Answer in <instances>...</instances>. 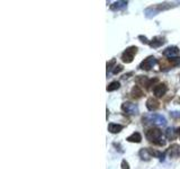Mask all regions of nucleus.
<instances>
[{
    "label": "nucleus",
    "instance_id": "f257e3e1",
    "mask_svg": "<svg viewBox=\"0 0 180 169\" xmlns=\"http://www.w3.org/2000/svg\"><path fill=\"white\" fill-rule=\"evenodd\" d=\"M143 123L145 124H153V125H166L167 120L163 117L162 115L159 114H150L143 117Z\"/></svg>",
    "mask_w": 180,
    "mask_h": 169
},
{
    "label": "nucleus",
    "instance_id": "f03ea898",
    "mask_svg": "<svg viewBox=\"0 0 180 169\" xmlns=\"http://www.w3.org/2000/svg\"><path fill=\"white\" fill-rule=\"evenodd\" d=\"M146 139L151 141V142H153L155 143L157 141L159 140H161V136H162V131L158 129V127H153V129H150L149 131H146Z\"/></svg>",
    "mask_w": 180,
    "mask_h": 169
},
{
    "label": "nucleus",
    "instance_id": "7ed1b4c3",
    "mask_svg": "<svg viewBox=\"0 0 180 169\" xmlns=\"http://www.w3.org/2000/svg\"><path fill=\"white\" fill-rule=\"evenodd\" d=\"M137 53V47L136 46H129V49H126L124 53L122 54V61L125 63H131L133 61L134 55Z\"/></svg>",
    "mask_w": 180,
    "mask_h": 169
},
{
    "label": "nucleus",
    "instance_id": "20e7f679",
    "mask_svg": "<svg viewBox=\"0 0 180 169\" xmlns=\"http://www.w3.org/2000/svg\"><path fill=\"white\" fill-rule=\"evenodd\" d=\"M122 110H124L126 114H129V115H137L138 114V107L137 105L133 104V103H123V105H122Z\"/></svg>",
    "mask_w": 180,
    "mask_h": 169
},
{
    "label": "nucleus",
    "instance_id": "39448f33",
    "mask_svg": "<svg viewBox=\"0 0 180 169\" xmlns=\"http://www.w3.org/2000/svg\"><path fill=\"white\" fill-rule=\"evenodd\" d=\"M155 63H157V59H155L154 56H149V58H146L144 61H142L141 62V64H140V69L149 71V70H151L152 68L154 67Z\"/></svg>",
    "mask_w": 180,
    "mask_h": 169
},
{
    "label": "nucleus",
    "instance_id": "423d86ee",
    "mask_svg": "<svg viewBox=\"0 0 180 169\" xmlns=\"http://www.w3.org/2000/svg\"><path fill=\"white\" fill-rule=\"evenodd\" d=\"M180 53V50L177 46H169L163 51V55L167 56L169 59H173V58H178Z\"/></svg>",
    "mask_w": 180,
    "mask_h": 169
},
{
    "label": "nucleus",
    "instance_id": "0eeeda50",
    "mask_svg": "<svg viewBox=\"0 0 180 169\" xmlns=\"http://www.w3.org/2000/svg\"><path fill=\"white\" fill-rule=\"evenodd\" d=\"M168 90V87L166 84H157L154 88H153V94H154L157 97H162L166 95Z\"/></svg>",
    "mask_w": 180,
    "mask_h": 169
},
{
    "label": "nucleus",
    "instance_id": "6e6552de",
    "mask_svg": "<svg viewBox=\"0 0 180 169\" xmlns=\"http://www.w3.org/2000/svg\"><path fill=\"white\" fill-rule=\"evenodd\" d=\"M146 107H147V110H149L153 112V110H157L159 107H160V103H159L155 98L151 97L146 100Z\"/></svg>",
    "mask_w": 180,
    "mask_h": 169
},
{
    "label": "nucleus",
    "instance_id": "1a4fd4ad",
    "mask_svg": "<svg viewBox=\"0 0 180 169\" xmlns=\"http://www.w3.org/2000/svg\"><path fill=\"white\" fill-rule=\"evenodd\" d=\"M167 153L170 158H177L180 156V145L178 144H172L170 148L168 149Z\"/></svg>",
    "mask_w": 180,
    "mask_h": 169
},
{
    "label": "nucleus",
    "instance_id": "9d476101",
    "mask_svg": "<svg viewBox=\"0 0 180 169\" xmlns=\"http://www.w3.org/2000/svg\"><path fill=\"white\" fill-rule=\"evenodd\" d=\"M166 43V40H164V37H162V36H155V37L152 38V41H151L149 44H150L151 47H154V49H157V47H160L161 45H163Z\"/></svg>",
    "mask_w": 180,
    "mask_h": 169
},
{
    "label": "nucleus",
    "instance_id": "9b49d317",
    "mask_svg": "<svg viewBox=\"0 0 180 169\" xmlns=\"http://www.w3.org/2000/svg\"><path fill=\"white\" fill-rule=\"evenodd\" d=\"M123 125H120V124H116V123H110L109 125H108V131L110 132V133H119L122 130H123Z\"/></svg>",
    "mask_w": 180,
    "mask_h": 169
},
{
    "label": "nucleus",
    "instance_id": "f8f14e48",
    "mask_svg": "<svg viewBox=\"0 0 180 169\" xmlns=\"http://www.w3.org/2000/svg\"><path fill=\"white\" fill-rule=\"evenodd\" d=\"M126 140H127L129 142H135V143H140V142L142 141V135L140 134L138 132H134L133 134L129 135V136Z\"/></svg>",
    "mask_w": 180,
    "mask_h": 169
},
{
    "label": "nucleus",
    "instance_id": "ddd939ff",
    "mask_svg": "<svg viewBox=\"0 0 180 169\" xmlns=\"http://www.w3.org/2000/svg\"><path fill=\"white\" fill-rule=\"evenodd\" d=\"M127 6V1H116L110 6V9L112 10H119V9H123Z\"/></svg>",
    "mask_w": 180,
    "mask_h": 169
},
{
    "label": "nucleus",
    "instance_id": "4468645a",
    "mask_svg": "<svg viewBox=\"0 0 180 169\" xmlns=\"http://www.w3.org/2000/svg\"><path fill=\"white\" fill-rule=\"evenodd\" d=\"M132 97L135 98V99H138V98H141L143 96V91H142V89L138 87V86H135L133 89H132Z\"/></svg>",
    "mask_w": 180,
    "mask_h": 169
},
{
    "label": "nucleus",
    "instance_id": "2eb2a0df",
    "mask_svg": "<svg viewBox=\"0 0 180 169\" xmlns=\"http://www.w3.org/2000/svg\"><path fill=\"white\" fill-rule=\"evenodd\" d=\"M166 136H167L168 140H175L177 138V131H175V129H172V127H169L167 129V131H166Z\"/></svg>",
    "mask_w": 180,
    "mask_h": 169
},
{
    "label": "nucleus",
    "instance_id": "dca6fc26",
    "mask_svg": "<svg viewBox=\"0 0 180 169\" xmlns=\"http://www.w3.org/2000/svg\"><path fill=\"white\" fill-rule=\"evenodd\" d=\"M140 157H141L143 160H150L152 156H151L150 151H149V149H141V151H140Z\"/></svg>",
    "mask_w": 180,
    "mask_h": 169
},
{
    "label": "nucleus",
    "instance_id": "f3484780",
    "mask_svg": "<svg viewBox=\"0 0 180 169\" xmlns=\"http://www.w3.org/2000/svg\"><path fill=\"white\" fill-rule=\"evenodd\" d=\"M120 87L119 81H113L107 86V91H114V90H117V89Z\"/></svg>",
    "mask_w": 180,
    "mask_h": 169
},
{
    "label": "nucleus",
    "instance_id": "a211bd4d",
    "mask_svg": "<svg viewBox=\"0 0 180 169\" xmlns=\"http://www.w3.org/2000/svg\"><path fill=\"white\" fill-rule=\"evenodd\" d=\"M122 70H123V65H120V64H117V65H115V67H114L113 73H114V75H117V73H119Z\"/></svg>",
    "mask_w": 180,
    "mask_h": 169
},
{
    "label": "nucleus",
    "instance_id": "6ab92c4d",
    "mask_svg": "<svg viewBox=\"0 0 180 169\" xmlns=\"http://www.w3.org/2000/svg\"><path fill=\"white\" fill-rule=\"evenodd\" d=\"M115 63H116V60H115V59H113L112 61H110V62H108V63H107V72L112 70V69H113L112 67H113V65H114Z\"/></svg>",
    "mask_w": 180,
    "mask_h": 169
},
{
    "label": "nucleus",
    "instance_id": "aec40b11",
    "mask_svg": "<svg viewBox=\"0 0 180 169\" xmlns=\"http://www.w3.org/2000/svg\"><path fill=\"white\" fill-rule=\"evenodd\" d=\"M170 116L173 118H179L180 117V112H170Z\"/></svg>",
    "mask_w": 180,
    "mask_h": 169
},
{
    "label": "nucleus",
    "instance_id": "412c9836",
    "mask_svg": "<svg viewBox=\"0 0 180 169\" xmlns=\"http://www.w3.org/2000/svg\"><path fill=\"white\" fill-rule=\"evenodd\" d=\"M122 169H129V162H127L126 160H123V161H122Z\"/></svg>",
    "mask_w": 180,
    "mask_h": 169
},
{
    "label": "nucleus",
    "instance_id": "4be33fe9",
    "mask_svg": "<svg viewBox=\"0 0 180 169\" xmlns=\"http://www.w3.org/2000/svg\"><path fill=\"white\" fill-rule=\"evenodd\" d=\"M138 38H140V40H142L141 42H143V43H150L149 41H147V38H146L145 36H140Z\"/></svg>",
    "mask_w": 180,
    "mask_h": 169
},
{
    "label": "nucleus",
    "instance_id": "5701e85b",
    "mask_svg": "<svg viewBox=\"0 0 180 169\" xmlns=\"http://www.w3.org/2000/svg\"><path fill=\"white\" fill-rule=\"evenodd\" d=\"M177 132H178V135H179V138H180V127L178 129V131H177Z\"/></svg>",
    "mask_w": 180,
    "mask_h": 169
}]
</instances>
